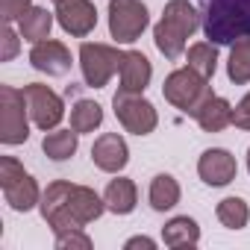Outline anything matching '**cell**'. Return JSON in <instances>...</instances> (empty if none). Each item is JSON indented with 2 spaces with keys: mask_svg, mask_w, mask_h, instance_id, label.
Instances as JSON below:
<instances>
[{
  "mask_svg": "<svg viewBox=\"0 0 250 250\" xmlns=\"http://www.w3.org/2000/svg\"><path fill=\"white\" fill-rule=\"evenodd\" d=\"M39 212L53 232L85 229L91 221H97L106 212V200H103V194H97L88 186H77L71 180H53L42 191Z\"/></svg>",
  "mask_w": 250,
  "mask_h": 250,
  "instance_id": "obj_1",
  "label": "cell"
},
{
  "mask_svg": "<svg viewBox=\"0 0 250 250\" xmlns=\"http://www.w3.org/2000/svg\"><path fill=\"white\" fill-rule=\"evenodd\" d=\"M200 24H203L200 9L191 3V0H168L165 9H162V18L153 27L156 50L171 62L183 59L186 47H188V39L200 30Z\"/></svg>",
  "mask_w": 250,
  "mask_h": 250,
  "instance_id": "obj_2",
  "label": "cell"
},
{
  "mask_svg": "<svg viewBox=\"0 0 250 250\" xmlns=\"http://www.w3.org/2000/svg\"><path fill=\"white\" fill-rule=\"evenodd\" d=\"M200 18L203 36L218 47H229L250 36V0H203Z\"/></svg>",
  "mask_w": 250,
  "mask_h": 250,
  "instance_id": "obj_3",
  "label": "cell"
},
{
  "mask_svg": "<svg viewBox=\"0 0 250 250\" xmlns=\"http://www.w3.org/2000/svg\"><path fill=\"white\" fill-rule=\"evenodd\" d=\"M212 94H215V91H212L209 80L200 77L197 71H191L188 65H186V68H174V71L165 77V83H162V97H165L174 109H180L183 115H188V118H194L197 109H200Z\"/></svg>",
  "mask_w": 250,
  "mask_h": 250,
  "instance_id": "obj_4",
  "label": "cell"
},
{
  "mask_svg": "<svg viewBox=\"0 0 250 250\" xmlns=\"http://www.w3.org/2000/svg\"><path fill=\"white\" fill-rule=\"evenodd\" d=\"M0 191L15 212H33L42 203V188L36 177L15 156H0Z\"/></svg>",
  "mask_w": 250,
  "mask_h": 250,
  "instance_id": "obj_5",
  "label": "cell"
},
{
  "mask_svg": "<svg viewBox=\"0 0 250 250\" xmlns=\"http://www.w3.org/2000/svg\"><path fill=\"white\" fill-rule=\"evenodd\" d=\"M30 109L24 88L0 85V145L18 147L30 139Z\"/></svg>",
  "mask_w": 250,
  "mask_h": 250,
  "instance_id": "obj_6",
  "label": "cell"
},
{
  "mask_svg": "<svg viewBox=\"0 0 250 250\" xmlns=\"http://www.w3.org/2000/svg\"><path fill=\"white\" fill-rule=\"evenodd\" d=\"M121 56L124 50H118L115 44H103V42H83L77 62L83 71V83L88 88H103L109 85V80L121 71Z\"/></svg>",
  "mask_w": 250,
  "mask_h": 250,
  "instance_id": "obj_7",
  "label": "cell"
},
{
  "mask_svg": "<svg viewBox=\"0 0 250 250\" xmlns=\"http://www.w3.org/2000/svg\"><path fill=\"white\" fill-rule=\"evenodd\" d=\"M112 109H115L118 124L127 133H133V136H150L159 127V112H156V106L145 94H139V91H124V88H118L115 97H112Z\"/></svg>",
  "mask_w": 250,
  "mask_h": 250,
  "instance_id": "obj_8",
  "label": "cell"
},
{
  "mask_svg": "<svg viewBox=\"0 0 250 250\" xmlns=\"http://www.w3.org/2000/svg\"><path fill=\"white\" fill-rule=\"evenodd\" d=\"M150 27V12L142 0H109V36L115 44H133Z\"/></svg>",
  "mask_w": 250,
  "mask_h": 250,
  "instance_id": "obj_9",
  "label": "cell"
},
{
  "mask_svg": "<svg viewBox=\"0 0 250 250\" xmlns=\"http://www.w3.org/2000/svg\"><path fill=\"white\" fill-rule=\"evenodd\" d=\"M24 97H27L30 118H33V124H36L39 130L50 133V130H56L59 124H62V118H65V100L50 85L30 83V85H24Z\"/></svg>",
  "mask_w": 250,
  "mask_h": 250,
  "instance_id": "obj_10",
  "label": "cell"
},
{
  "mask_svg": "<svg viewBox=\"0 0 250 250\" xmlns=\"http://www.w3.org/2000/svg\"><path fill=\"white\" fill-rule=\"evenodd\" d=\"M197 177L212 188H224L238 177V162L227 147H209L197 159Z\"/></svg>",
  "mask_w": 250,
  "mask_h": 250,
  "instance_id": "obj_11",
  "label": "cell"
},
{
  "mask_svg": "<svg viewBox=\"0 0 250 250\" xmlns=\"http://www.w3.org/2000/svg\"><path fill=\"white\" fill-rule=\"evenodd\" d=\"M91 162L103 174H121L130 165V147L121 133H103L91 145Z\"/></svg>",
  "mask_w": 250,
  "mask_h": 250,
  "instance_id": "obj_12",
  "label": "cell"
},
{
  "mask_svg": "<svg viewBox=\"0 0 250 250\" xmlns=\"http://www.w3.org/2000/svg\"><path fill=\"white\" fill-rule=\"evenodd\" d=\"M56 24L68 36L85 39L97 27V6L91 0H62V3H56Z\"/></svg>",
  "mask_w": 250,
  "mask_h": 250,
  "instance_id": "obj_13",
  "label": "cell"
},
{
  "mask_svg": "<svg viewBox=\"0 0 250 250\" xmlns=\"http://www.w3.org/2000/svg\"><path fill=\"white\" fill-rule=\"evenodd\" d=\"M30 65H33L39 74L65 77L74 62H71L68 44H62V42H56V39H44V42L33 44V50H30Z\"/></svg>",
  "mask_w": 250,
  "mask_h": 250,
  "instance_id": "obj_14",
  "label": "cell"
},
{
  "mask_svg": "<svg viewBox=\"0 0 250 250\" xmlns=\"http://www.w3.org/2000/svg\"><path fill=\"white\" fill-rule=\"evenodd\" d=\"M118 77H121V85H118V88L145 94V88H147L150 80H153V65H150V59H147L142 50H124Z\"/></svg>",
  "mask_w": 250,
  "mask_h": 250,
  "instance_id": "obj_15",
  "label": "cell"
},
{
  "mask_svg": "<svg viewBox=\"0 0 250 250\" xmlns=\"http://www.w3.org/2000/svg\"><path fill=\"white\" fill-rule=\"evenodd\" d=\"M103 200H106V212L130 215L136 212V203H139V186L130 177L115 174V180H109V186L103 188Z\"/></svg>",
  "mask_w": 250,
  "mask_h": 250,
  "instance_id": "obj_16",
  "label": "cell"
},
{
  "mask_svg": "<svg viewBox=\"0 0 250 250\" xmlns=\"http://www.w3.org/2000/svg\"><path fill=\"white\" fill-rule=\"evenodd\" d=\"M197 121V127L203 133H221L227 127H232V103L221 94H212L194 115Z\"/></svg>",
  "mask_w": 250,
  "mask_h": 250,
  "instance_id": "obj_17",
  "label": "cell"
},
{
  "mask_svg": "<svg viewBox=\"0 0 250 250\" xmlns=\"http://www.w3.org/2000/svg\"><path fill=\"white\" fill-rule=\"evenodd\" d=\"M53 21H56V12H50V9L36 6V3H33V6L21 15V21H18V33H21V39H24V42L39 44V42L50 39Z\"/></svg>",
  "mask_w": 250,
  "mask_h": 250,
  "instance_id": "obj_18",
  "label": "cell"
},
{
  "mask_svg": "<svg viewBox=\"0 0 250 250\" xmlns=\"http://www.w3.org/2000/svg\"><path fill=\"white\" fill-rule=\"evenodd\" d=\"M162 241H165V247H174V250L197 247L200 244V224L188 215H174L162 227Z\"/></svg>",
  "mask_w": 250,
  "mask_h": 250,
  "instance_id": "obj_19",
  "label": "cell"
},
{
  "mask_svg": "<svg viewBox=\"0 0 250 250\" xmlns=\"http://www.w3.org/2000/svg\"><path fill=\"white\" fill-rule=\"evenodd\" d=\"M183 197V188L174 174H156L147 188V203L153 212H171Z\"/></svg>",
  "mask_w": 250,
  "mask_h": 250,
  "instance_id": "obj_20",
  "label": "cell"
},
{
  "mask_svg": "<svg viewBox=\"0 0 250 250\" xmlns=\"http://www.w3.org/2000/svg\"><path fill=\"white\" fill-rule=\"evenodd\" d=\"M77 147H80V133L77 130H50V133H44V139H42V150H44V156L47 159H53V162H65V159H71L74 153H77Z\"/></svg>",
  "mask_w": 250,
  "mask_h": 250,
  "instance_id": "obj_21",
  "label": "cell"
},
{
  "mask_svg": "<svg viewBox=\"0 0 250 250\" xmlns=\"http://www.w3.org/2000/svg\"><path fill=\"white\" fill-rule=\"evenodd\" d=\"M186 65H188L191 71H197L200 77L212 80L215 71H218V44H212L209 39L188 44V47H186Z\"/></svg>",
  "mask_w": 250,
  "mask_h": 250,
  "instance_id": "obj_22",
  "label": "cell"
},
{
  "mask_svg": "<svg viewBox=\"0 0 250 250\" xmlns=\"http://www.w3.org/2000/svg\"><path fill=\"white\" fill-rule=\"evenodd\" d=\"M227 80H229L232 85H247V83H250V36H247V39H238L235 44H229Z\"/></svg>",
  "mask_w": 250,
  "mask_h": 250,
  "instance_id": "obj_23",
  "label": "cell"
},
{
  "mask_svg": "<svg viewBox=\"0 0 250 250\" xmlns=\"http://www.w3.org/2000/svg\"><path fill=\"white\" fill-rule=\"evenodd\" d=\"M215 218H218L221 227H227V229H244L247 221H250V206H247L244 197L229 194V197L218 200V206H215Z\"/></svg>",
  "mask_w": 250,
  "mask_h": 250,
  "instance_id": "obj_24",
  "label": "cell"
},
{
  "mask_svg": "<svg viewBox=\"0 0 250 250\" xmlns=\"http://www.w3.org/2000/svg\"><path fill=\"white\" fill-rule=\"evenodd\" d=\"M103 124V106L97 100H77L71 106V130H77L80 136L85 133H94L97 127Z\"/></svg>",
  "mask_w": 250,
  "mask_h": 250,
  "instance_id": "obj_25",
  "label": "cell"
},
{
  "mask_svg": "<svg viewBox=\"0 0 250 250\" xmlns=\"http://www.w3.org/2000/svg\"><path fill=\"white\" fill-rule=\"evenodd\" d=\"M53 244L59 250H91L94 241L88 238L85 229H59V232H53Z\"/></svg>",
  "mask_w": 250,
  "mask_h": 250,
  "instance_id": "obj_26",
  "label": "cell"
},
{
  "mask_svg": "<svg viewBox=\"0 0 250 250\" xmlns=\"http://www.w3.org/2000/svg\"><path fill=\"white\" fill-rule=\"evenodd\" d=\"M0 44H3L0 47V62H12L21 50V33L6 21H3V30H0Z\"/></svg>",
  "mask_w": 250,
  "mask_h": 250,
  "instance_id": "obj_27",
  "label": "cell"
},
{
  "mask_svg": "<svg viewBox=\"0 0 250 250\" xmlns=\"http://www.w3.org/2000/svg\"><path fill=\"white\" fill-rule=\"evenodd\" d=\"M30 6H33V0H0V18L6 24H18Z\"/></svg>",
  "mask_w": 250,
  "mask_h": 250,
  "instance_id": "obj_28",
  "label": "cell"
},
{
  "mask_svg": "<svg viewBox=\"0 0 250 250\" xmlns=\"http://www.w3.org/2000/svg\"><path fill=\"white\" fill-rule=\"evenodd\" d=\"M232 127H238V130H244V133H250V91L232 106Z\"/></svg>",
  "mask_w": 250,
  "mask_h": 250,
  "instance_id": "obj_29",
  "label": "cell"
},
{
  "mask_svg": "<svg viewBox=\"0 0 250 250\" xmlns=\"http://www.w3.org/2000/svg\"><path fill=\"white\" fill-rule=\"evenodd\" d=\"M124 247H127V250H136V247L153 250V247H156V241H153V238H147V235H133V238H127V241H124Z\"/></svg>",
  "mask_w": 250,
  "mask_h": 250,
  "instance_id": "obj_30",
  "label": "cell"
},
{
  "mask_svg": "<svg viewBox=\"0 0 250 250\" xmlns=\"http://www.w3.org/2000/svg\"><path fill=\"white\" fill-rule=\"evenodd\" d=\"M247 174H250V147H247Z\"/></svg>",
  "mask_w": 250,
  "mask_h": 250,
  "instance_id": "obj_31",
  "label": "cell"
},
{
  "mask_svg": "<svg viewBox=\"0 0 250 250\" xmlns=\"http://www.w3.org/2000/svg\"><path fill=\"white\" fill-rule=\"evenodd\" d=\"M53 3H62V0H53Z\"/></svg>",
  "mask_w": 250,
  "mask_h": 250,
  "instance_id": "obj_32",
  "label": "cell"
}]
</instances>
